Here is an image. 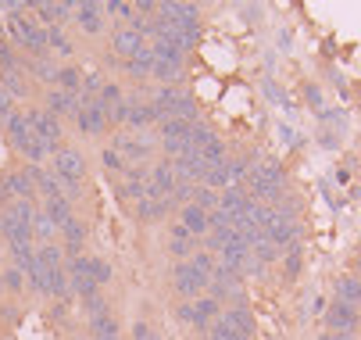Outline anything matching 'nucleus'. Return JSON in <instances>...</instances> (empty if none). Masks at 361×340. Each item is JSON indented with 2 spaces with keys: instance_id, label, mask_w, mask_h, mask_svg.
I'll use <instances>...</instances> for the list:
<instances>
[{
  "instance_id": "nucleus-1",
  "label": "nucleus",
  "mask_w": 361,
  "mask_h": 340,
  "mask_svg": "<svg viewBox=\"0 0 361 340\" xmlns=\"http://www.w3.org/2000/svg\"><path fill=\"white\" fill-rule=\"evenodd\" d=\"M169 279H172V290H176V298L179 301H197V298H204L208 294V276H200L190 262H176L172 265V272H169Z\"/></svg>"
},
{
  "instance_id": "nucleus-2",
  "label": "nucleus",
  "mask_w": 361,
  "mask_h": 340,
  "mask_svg": "<svg viewBox=\"0 0 361 340\" xmlns=\"http://www.w3.org/2000/svg\"><path fill=\"white\" fill-rule=\"evenodd\" d=\"M79 101H82V108H79V115H75L79 133H82V136H100V133L111 126L104 101H100V97H82V93H79Z\"/></svg>"
},
{
  "instance_id": "nucleus-3",
  "label": "nucleus",
  "mask_w": 361,
  "mask_h": 340,
  "mask_svg": "<svg viewBox=\"0 0 361 340\" xmlns=\"http://www.w3.org/2000/svg\"><path fill=\"white\" fill-rule=\"evenodd\" d=\"M25 119H29L32 133H36L43 143H50V147H54V154H58V151H61V136H65L61 119H54L47 108H25Z\"/></svg>"
},
{
  "instance_id": "nucleus-4",
  "label": "nucleus",
  "mask_w": 361,
  "mask_h": 340,
  "mask_svg": "<svg viewBox=\"0 0 361 340\" xmlns=\"http://www.w3.org/2000/svg\"><path fill=\"white\" fill-rule=\"evenodd\" d=\"M322 322H326V329H329V333L357 336V333H361V308H350V305L333 301V305L322 312Z\"/></svg>"
},
{
  "instance_id": "nucleus-5",
  "label": "nucleus",
  "mask_w": 361,
  "mask_h": 340,
  "mask_svg": "<svg viewBox=\"0 0 361 340\" xmlns=\"http://www.w3.org/2000/svg\"><path fill=\"white\" fill-rule=\"evenodd\" d=\"M54 172L58 179H68V183H82V176H86V162H82V154L75 151V147H61L58 154H54Z\"/></svg>"
},
{
  "instance_id": "nucleus-6",
  "label": "nucleus",
  "mask_w": 361,
  "mask_h": 340,
  "mask_svg": "<svg viewBox=\"0 0 361 340\" xmlns=\"http://www.w3.org/2000/svg\"><path fill=\"white\" fill-rule=\"evenodd\" d=\"M143 47H147V40H143L136 29H129V25L111 32V54H115L122 65H126V61H133V58L143 51Z\"/></svg>"
},
{
  "instance_id": "nucleus-7",
  "label": "nucleus",
  "mask_w": 361,
  "mask_h": 340,
  "mask_svg": "<svg viewBox=\"0 0 361 340\" xmlns=\"http://www.w3.org/2000/svg\"><path fill=\"white\" fill-rule=\"evenodd\" d=\"M75 22L86 36H100L108 29V18H104V4H97V0H82L75 8Z\"/></svg>"
},
{
  "instance_id": "nucleus-8",
  "label": "nucleus",
  "mask_w": 361,
  "mask_h": 340,
  "mask_svg": "<svg viewBox=\"0 0 361 340\" xmlns=\"http://www.w3.org/2000/svg\"><path fill=\"white\" fill-rule=\"evenodd\" d=\"M43 108L54 115V119H72L75 122V115H79V108H82V101H79V93H65V90H50L47 97H43Z\"/></svg>"
},
{
  "instance_id": "nucleus-9",
  "label": "nucleus",
  "mask_w": 361,
  "mask_h": 340,
  "mask_svg": "<svg viewBox=\"0 0 361 340\" xmlns=\"http://www.w3.org/2000/svg\"><path fill=\"white\" fill-rule=\"evenodd\" d=\"M4 133H8V143L18 151V154H25L29 151V143H32V126H29V119H25V111H15L8 122H4Z\"/></svg>"
},
{
  "instance_id": "nucleus-10",
  "label": "nucleus",
  "mask_w": 361,
  "mask_h": 340,
  "mask_svg": "<svg viewBox=\"0 0 361 340\" xmlns=\"http://www.w3.org/2000/svg\"><path fill=\"white\" fill-rule=\"evenodd\" d=\"M250 205H254V201H250V193H247L243 186H226V190L219 193V208H222L226 215H233V222L243 219V215L250 212Z\"/></svg>"
},
{
  "instance_id": "nucleus-11",
  "label": "nucleus",
  "mask_w": 361,
  "mask_h": 340,
  "mask_svg": "<svg viewBox=\"0 0 361 340\" xmlns=\"http://www.w3.org/2000/svg\"><path fill=\"white\" fill-rule=\"evenodd\" d=\"M297 233H300V222L297 219H290V215H279L276 212V219H272V226H269V240L276 248H293L297 244Z\"/></svg>"
},
{
  "instance_id": "nucleus-12",
  "label": "nucleus",
  "mask_w": 361,
  "mask_h": 340,
  "mask_svg": "<svg viewBox=\"0 0 361 340\" xmlns=\"http://www.w3.org/2000/svg\"><path fill=\"white\" fill-rule=\"evenodd\" d=\"M222 312H226V308H222L212 294H204V298H197V301H193V326H197L200 333H208V329L222 319Z\"/></svg>"
},
{
  "instance_id": "nucleus-13",
  "label": "nucleus",
  "mask_w": 361,
  "mask_h": 340,
  "mask_svg": "<svg viewBox=\"0 0 361 340\" xmlns=\"http://www.w3.org/2000/svg\"><path fill=\"white\" fill-rule=\"evenodd\" d=\"M333 298H336L340 305L361 308V276H354V272L336 276V283H333Z\"/></svg>"
},
{
  "instance_id": "nucleus-14",
  "label": "nucleus",
  "mask_w": 361,
  "mask_h": 340,
  "mask_svg": "<svg viewBox=\"0 0 361 340\" xmlns=\"http://www.w3.org/2000/svg\"><path fill=\"white\" fill-rule=\"evenodd\" d=\"M61 240H65V258H79L82 255V248H86V226H82V219H72V222H65L61 226Z\"/></svg>"
},
{
  "instance_id": "nucleus-15",
  "label": "nucleus",
  "mask_w": 361,
  "mask_h": 340,
  "mask_svg": "<svg viewBox=\"0 0 361 340\" xmlns=\"http://www.w3.org/2000/svg\"><path fill=\"white\" fill-rule=\"evenodd\" d=\"M8 186H11V198H15V201H36V198H39V190H36L29 169H15V172H8Z\"/></svg>"
},
{
  "instance_id": "nucleus-16",
  "label": "nucleus",
  "mask_w": 361,
  "mask_h": 340,
  "mask_svg": "<svg viewBox=\"0 0 361 340\" xmlns=\"http://www.w3.org/2000/svg\"><path fill=\"white\" fill-rule=\"evenodd\" d=\"M179 222H183V229H186L190 236H208V212L197 208L193 201L179 208Z\"/></svg>"
},
{
  "instance_id": "nucleus-17",
  "label": "nucleus",
  "mask_w": 361,
  "mask_h": 340,
  "mask_svg": "<svg viewBox=\"0 0 361 340\" xmlns=\"http://www.w3.org/2000/svg\"><path fill=\"white\" fill-rule=\"evenodd\" d=\"M169 255L176 258V262H190L193 258V236L183 229V222H172V229H169Z\"/></svg>"
},
{
  "instance_id": "nucleus-18",
  "label": "nucleus",
  "mask_w": 361,
  "mask_h": 340,
  "mask_svg": "<svg viewBox=\"0 0 361 340\" xmlns=\"http://www.w3.org/2000/svg\"><path fill=\"white\" fill-rule=\"evenodd\" d=\"M0 86H4L15 101H25V97H32V83L22 68H4L0 72Z\"/></svg>"
},
{
  "instance_id": "nucleus-19",
  "label": "nucleus",
  "mask_w": 361,
  "mask_h": 340,
  "mask_svg": "<svg viewBox=\"0 0 361 340\" xmlns=\"http://www.w3.org/2000/svg\"><path fill=\"white\" fill-rule=\"evenodd\" d=\"M154 65H158V58H154V47L147 43L133 61H126V65H122V72H126V75H133V79H150V75H154Z\"/></svg>"
},
{
  "instance_id": "nucleus-20",
  "label": "nucleus",
  "mask_w": 361,
  "mask_h": 340,
  "mask_svg": "<svg viewBox=\"0 0 361 340\" xmlns=\"http://www.w3.org/2000/svg\"><path fill=\"white\" fill-rule=\"evenodd\" d=\"M22 72L29 79H39L47 86H54V75H58V65L50 61V58H22Z\"/></svg>"
},
{
  "instance_id": "nucleus-21",
  "label": "nucleus",
  "mask_w": 361,
  "mask_h": 340,
  "mask_svg": "<svg viewBox=\"0 0 361 340\" xmlns=\"http://www.w3.org/2000/svg\"><path fill=\"white\" fill-rule=\"evenodd\" d=\"M150 183L161 190V198H169V193L176 190L179 179H176V169H172L169 158H161V162H154V165H150Z\"/></svg>"
},
{
  "instance_id": "nucleus-22",
  "label": "nucleus",
  "mask_w": 361,
  "mask_h": 340,
  "mask_svg": "<svg viewBox=\"0 0 361 340\" xmlns=\"http://www.w3.org/2000/svg\"><path fill=\"white\" fill-rule=\"evenodd\" d=\"M222 322H229L236 333H243V336H254V315H250V308L247 305H229L226 312H222Z\"/></svg>"
},
{
  "instance_id": "nucleus-23",
  "label": "nucleus",
  "mask_w": 361,
  "mask_h": 340,
  "mask_svg": "<svg viewBox=\"0 0 361 340\" xmlns=\"http://www.w3.org/2000/svg\"><path fill=\"white\" fill-rule=\"evenodd\" d=\"M150 79H158V86H183V79H186V65L158 61V65H154V75H150Z\"/></svg>"
},
{
  "instance_id": "nucleus-24",
  "label": "nucleus",
  "mask_w": 361,
  "mask_h": 340,
  "mask_svg": "<svg viewBox=\"0 0 361 340\" xmlns=\"http://www.w3.org/2000/svg\"><path fill=\"white\" fill-rule=\"evenodd\" d=\"M54 90H65V93H82V72H79L75 65H58Z\"/></svg>"
},
{
  "instance_id": "nucleus-25",
  "label": "nucleus",
  "mask_w": 361,
  "mask_h": 340,
  "mask_svg": "<svg viewBox=\"0 0 361 340\" xmlns=\"http://www.w3.org/2000/svg\"><path fill=\"white\" fill-rule=\"evenodd\" d=\"M90 336H122V322H118L111 312L93 315V319H90Z\"/></svg>"
},
{
  "instance_id": "nucleus-26",
  "label": "nucleus",
  "mask_w": 361,
  "mask_h": 340,
  "mask_svg": "<svg viewBox=\"0 0 361 340\" xmlns=\"http://www.w3.org/2000/svg\"><path fill=\"white\" fill-rule=\"evenodd\" d=\"M32 236L39 240V244H54V236H61V229L50 222V215H47L43 208H39L36 219H32Z\"/></svg>"
},
{
  "instance_id": "nucleus-27",
  "label": "nucleus",
  "mask_w": 361,
  "mask_h": 340,
  "mask_svg": "<svg viewBox=\"0 0 361 340\" xmlns=\"http://www.w3.org/2000/svg\"><path fill=\"white\" fill-rule=\"evenodd\" d=\"M36 262L43 269H65V248L61 244H39L36 248Z\"/></svg>"
},
{
  "instance_id": "nucleus-28",
  "label": "nucleus",
  "mask_w": 361,
  "mask_h": 340,
  "mask_svg": "<svg viewBox=\"0 0 361 340\" xmlns=\"http://www.w3.org/2000/svg\"><path fill=\"white\" fill-rule=\"evenodd\" d=\"M300 269H304V255H300V244H293V248L283 251V279L293 283L300 276Z\"/></svg>"
},
{
  "instance_id": "nucleus-29",
  "label": "nucleus",
  "mask_w": 361,
  "mask_h": 340,
  "mask_svg": "<svg viewBox=\"0 0 361 340\" xmlns=\"http://www.w3.org/2000/svg\"><path fill=\"white\" fill-rule=\"evenodd\" d=\"M43 212L50 215V222H54L58 229L65 226V222H72L75 215H72V205L65 201V198H58V201H43Z\"/></svg>"
},
{
  "instance_id": "nucleus-30",
  "label": "nucleus",
  "mask_w": 361,
  "mask_h": 340,
  "mask_svg": "<svg viewBox=\"0 0 361 340\" xmlns=\"http://www.w3.org/2000/svg\"><path fill=\"white\" fill-rule=\"evenodd\" d=\"M190 140H193V151H204L208 143H215V140H219V133L200 119V122H193V126H190Z\"/></svg>"
},
{
  "instance_id": "nucleus-31",
  "label": "nucleus",
  "mask_w": 361,
  "mask_h": 340,
  "mask_svg": "<svg viewBox=\"0 0 361 340\" xmlns=\"http://www.w3.org/2000/svg\"><path fill=\"white\" fill-rule=\"evenodd\" d=\"M47 47H50V54H58V58H68L75 51L72 40L65 36V29H47Z\"/></svg>"
},
{
  "instance_id": "nucleus-32",
  "label": "nucleus",
  "mask_w": 361,
  "mask_h": 340,
  "mask_svg": "<svg viewBox=\"0 0 361 340\" xmlns=\"http://www.w3.org/2000/svg\"><path fill=\"white\" fill-rule=\"evenodd\" d=\"M190 265L200 272V276H215V269H219V255H212L208 248H204V251H193V258H190Z\"/></svg>"
},
{
  "instance_id": "nucleus-33",
  "label": "nucleus",
  "mask_w": 361,
  "mask_h": 340,
  "mask_svg": "<svg viewBox=\"0 0 361 340\" xmlns=\"http://www.w3.org/2000/svg\"><path fill=\"white\" fill-rule=\"evenodd\" d=\"M111 265H108V258H100V255H90V279L97 283V286H104V283H111Z\"/></svg>"
},
{
  "instance_id": "nucleus-34",
  "label": "nucleus",
  "mask_w": 361,
  "mask_h": 340,
  "mask_svg": "<svg viewBox=\"0 0 361 340\" xmlns=\"http://www.w3.org/2000/svg\"><path fill=\"white\" fill-rule=\"evenodd\" d=\"M193 205L212 215V212L219 208V190H212V186H197V190H193Z\"/></svg>"
},
{
  "instance_id": "nucleus-35",
  "label": "nucleus",
  "mask_w": 361,
  "mask_h": 340,
  "mask_svg": "<svg viewBox=\"0 0 361 340\" xmlns=\"http://www.w3.org/2000/svg\"><path fill=\"white\" fill-rule=\"evenodd\" d=\"M0 286L11 290V294H18V290L25 286V272H22L18 265H8L4 272H0Z\"/></svg>"
},
{
  "instance_id": "nucleus-36",
  "label": "nucleus",
  "mask_w": 361,
  "mask_h": 340,
  "mask_svg": "<svg viewBox=\"0 0 361 340\" xmlns=\"http://www.w3.org/2000/svg\"><path fill=\"white\" fill-rule=\"evenodd\" d=\"M4 68H22V54L15 51L8 40H0V72H4Z\"/></svg>"
},
{
  "instance_id": "nucleus-37",
  "label": "nucleus",
  "mask_w": 361,
  "mask_h": 340,
  "mask_svg": "<svg viewBox=\"0 0 361 340\" xmlns=\"http://www.w3.org/2000/svg\"><path fill=\"white\" fill-rule=\"evenodd\" d=\"M100 101H104V108H115L126 101V90L118 83H104V90H100Z\"/></svg>"
},
{
  "instance_id": "nucleus-38",
  "label": "nucleus",
  "mask_w": 361,
  "mask_h": 340,
  "mask_svg": "<svg viewBox=\"0 0 361 340\" xmlns=\"http://www.w3.org/2000/svg\"><path fill=\"white\" fill-rule=\"evenodd\" d=\"M100 162H104V169H108V172H126V169H129V162H126L118 151H111V147H108L104 154H100Z\"/></svg>"
},
{
  "instance_id": "nucleus-39",
  "label": "nucleus",
  "mask_w": 361,
  "mask_h": 340,
  "mask_svg": "<svg viewBox=\"0 0 361 340\" xmlns=\"http://www.w3.org/2000/svg\"><path fill=\"white\" fill-rule=\"evenodd\" d=\"M133 340H161V333L150 329L147 322H136V326H133Z\"/></svg>"
},
{
  "instance_id": "nucleus-40",
  "label": "nucleus",
  "mask_w": 361,
  "mask_h": 340,
  "mask_svg": "<svg viewBox=\"0 0 361 340\" xmlns=\"http://www.w3.org/2000/svg\"><path fill=\"white\" fill-rule=\"evenodd\" d=\"M176 319L186 322V326H193V301H179L176 305Z\"/></svg>"
},
{
  "instance_id": "nucleus-41",
  "label": "nucleus",
  "mask_w": 361,
  "mask_h": 340,
  "mask_svg": "<svg viewBox=\"0 0 361 340\" xmlns=\"http://www.w3.org/2000/svg\"><path fill=\"white\" fill-rule=\"evenodd\" d=\"M11 201L15 198H11V186H8V172H0V212H4Z\"/></svg>"
},
{
  "instance_id": "nucleus-42",
  "label": "nucleus",
  "mask_w": 361,
  "mask_h": 340,
  "mask_svg": "<svg viewBox=\"0 0 361 340\" xmlns=\"http://www.w3.org/2000/svg\"><path fill=\"white\" fill-rule=\"evenodd\" d=\"M304 93H307V101H312L315 108H322V93H319V86H307Z\"/></svg>"
},
{
  "instance_id": "nucleus-43",
  "label": "nucleus",
  "mask_w": 361,
  "mask_h": 340,
  "mask_svg": "<svg viewBox=\"0 0 361 340\" xmlns=\"http://www.w3.org/2000/svg\"><path fill=\"white\" fill-rule=\"evenodd\" d=\"M319 340H357V336H347V333H329V329H322V336Z\"/></svg>"
},
{
  "instance_id": "nucleus-44",
  "label": "nucleus",
  "mask_w": 361,
  "mask_h": 340,
  "mask_svg": "<svg viewBox=\"0 0 361 340\" xmlns=\"http://www.w3.org/2000/svg\"><path fill=\"white\" fill-rule=\"evenodd\" d=\"M15 315H18L15 305H4V308H0V319H4V322H15Z\"/></svg>"
},
{
  "instance_id": "nucleus-45",
  "label": "nucleus",
  "mask_w": 361,
  "mask_h": 340,
  "mask_svg": "<svg viewBox=\"0 0 361 340\" xmlns=\"http://www.w3.org/2000/svg\"><path fill=\"white\" fill-rule=\"evenodd\" d=\"M354 276H361V248H357V262H354Z\"/></svg>"
},
{
  "instance_id": "nucleus-46",
  "label": "nucleus",
  "mask_w": 361,
  "mask_h": 340,
  "mask_svg": "<svg viewBox=\"0 0 361 340\" xmlns=\"http://www.w3.org/2000/svg\"><path fill=\"white\" fill-rule=\"evenodd\" d=\"M0 40H8V32H4V18H0Z\"/></svg>"
},
{
  "instance_id": "nucleus-47",
  "label": "nucleus",
  "mask_w": 361,
  "mask_h": 340,
  "mask_svg": "<svg viewBox=\"0 0 361 340\" xmlns=\"http://www.w3.org/2000/svg\"><path fill=\"white\" fill-rule=\"evenodd\" d=\"M90 340H122V336H90Z\"/></svg>"
},
{
  "instance_id": "nucleus-48",
  "label": "nucleus",
  "mask_w": 361,
  "mask_h": 340,
  "mask_svg": "<svg viewBox=\"0 0 361 340\" xmlns=\"http://www.w3.org/2000/svg\"><path fill=\"white\" fill-rule=\"evenodd\" d=\"M0 255H4V240H0Z\"/></svg>"
},
{
  "instance_id": "nucleus-49",
  "label": "nucleus",
  "mask_w": 361,
  "mask_h": 340,
  "mask_svg": "<svg viewBox=\"0 0 361 340\" xmlns=\"http://www.w3.org/2000/svg\"><path fill=\"white\" fill-rule=\"evenodd\" d=\"M0 294H4V286H0Z\"/></svg>"
}]
</instances>
